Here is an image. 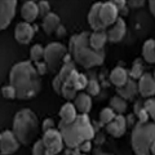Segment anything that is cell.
Returning <instances> with one entry per match:
<instances>
[{"label": "cell", "instance_id": "1", "mask_svg": "<svg viewBox=\"0 0 155 155\" xmlns=\"http://www.w3.org/2000/svg\"><path fill=\"white\" fill-rule=\"evenodd\" d=\"M9 85L14 88L16 97L19 100L32 98L41 88L40 76L30 61H22L14 65L9 72Z\"/></svg>", "mask_w": 155, "mask_h": 155}, {"label": "cell", "instance_id": "2", "mask_svg": "<svg viewBox=\"0 0 155 155\" xmlns=\"http://www.w3.org/2000/svg\"><path fill=\"white\" fill-rule=\"evenodd\" d=\"M60 133L66 146L79 147L83 142L94 137V128L88 115H78L74 122L69 124L60 123Z\"/></svg>", "mask_w": 155, "mask_h": 155}, {"label": "cell", "instance_id": "3", "mask_svg": "<svg viewBox=\"0 0 155 155\" xmlns=\"http://www.w3.org/2000/svg\"><path fill=\"white\" fill-rule=\"evenodd\" d=\"M88 39V32H81L79 35H75L70 41V56L74 57L76 64L81 65L85 69L101 65L105 58L102 51H94L89 47Z\"/></svg>", "mask_w": 155, "mask_h": 155}, {"label": "cell", "instance_id": "4", "mask_svg": "<svg viewBox=\"0 0 155 155\" xmlns=\"http://www.w3.org/2000/svg\"><path fill=\"white\" fill-rule=\"evenodd\" d=\"M38 116L28 109H23L14 115L13 119V134L19 143L28 145L34 141L38 134Z\"/></svg>", "mask_w": 155, "mask_h": 155}, {"label": "cell", "instance_id": "5", "mask_svg": "<svg viewBox=\"0 0 155 155\" xmlns=\"http://www.w3.org/2000/svg\"><path fill=\"white\" fill-rule=\"evenodd\" d=\"M155 125L151 122L137 123L132 130V149L136 155H154Z\"/></svg>", "mask_w": 155, "mask_h": 155}, {"label": "cell", "instance_id": "6", "mask_svg": "<svg viewBox=\"0 0 155 155\" xmlns=\"http://www.w3.org/2000/svg\"><path fill=\"white\" fill-rule=\"evenodd\" d=\"M67 54V48L61 43H51L44 48V64L47 65L48 70L54 72L61 69V64L64 61V57Z\"/></svg>", "mask_w": 155, "mask_h": 155}, {"label": "cell", "instance_id": "7", "mask_svg": "<svg viewBox=\"0 0 155 155\" xmlns=\"http://www.w3.org/2000/svg\"><path fill=\"white\" fill-rule=\"evenodd\" d=\"M41 142L52 155L58 154L64 149V140H62V136L58 129H51L44 132Z\"/></svg>", "mask_w": 155, "mask_h": 155}, {"label": "cell", "instance_id": "8", "mask_svg": "<svg viewBox=\"0 0 155 155\" xmlns=\"http://www.w3.org/2000/svg\"><path fill=\"white\" fill-rule=\"evenodd\" d=\"M16 0H0V31L7 28L16 14Z\"/></svg>", "mask_w": 155, "mask_h": 155}, {"label": "cell", "instance_id": "9", "mask_svg": "<svg viewBox=\"0 0 155 155\" xmlns=\"http://www.w3.org/2000/svg\"><path fill=\"white\" fill-rule=\"evenodd\" d=\"M119 18V11L116 9L115 4L113 2L101 3L100 7V19L105 27L113 26L115 21Z\"/></svg>", "mask_w": 155, "mask_h": 155}, {"label": "cell", "instance_id": "10", "mask_svg": "<svg viewBox=\"0 0 155 155\" xmlns=\"http://www.w3.org/2000/svg\"><path fill=\"white\" fill-rule=\"evenodd\" d=\"M19 147V142L12 130L0 133V151L3 155H11L16 153Z\"/></svg>", "mask_w": 155, "mask_h": 155}, {"label": "cell", "instance_id": "11", "mask_svg": "<svg viewBox=\"0 0 155 155\" xmlns=\"http://www.w3.org/2000/svg\"><path fill=\"white\" fill-rule=\"evenodd\" d=\"M34 35H35V27L27 22H19L14 30V38L21 44H28L32 40Z\"/></svg>", "mask_w": 155, "mask_h": 155}, {"label": "cell", "instance_id": "12", "mask_svg": "<svg viewBox=\"0 0 155 155\" xmlns=\"http://www.w3.org/2000/svg\"><path fill=\"white\" fill-rule=\"evenodd\" d=\"M137 92L142 97H153L155 93V80L154 76L149 72H143V75L138 79L137 83Z\"/></svg>", "mask_w": 155, "mask_h": 155}, {"label": "cell", "instance_id": "13", "mask_svg": "<svg viewBox=\"0 0 155 155\" xmlns=\"http://www.w3.org/2000/svg\"><path fill=\"white\" fill-rule=\"evenodd\" d=\"M127 129V119L123 115H115L113 122L106 124V130L114 137H122Z\"/></svg>", "mask_w": 155, "mask_h": 155}, {"label": "cell", "instance_id": "14", "mask_svg": "<svg viewBox=\"0 0 155 155\" xmlns=\"http://www.w3.org/2000/svg\"><path fill=\"white\" fill-rule=\"evenodd\" d=\"M125 32H127V25H125L124 19L118 18L109 32H106V35H107V40H110L111 43H118L124 38Z\"/></svg>", "mask_w": 155, "mask_h": 155}, {"label": "cell", "instance_id": "15", "mask_svg": "<svg viewBox=\"0 0 155 155\" xmlns=\"http://www.w3.org/2000/svg\"><path fill=\"white\" fill-rule=\"evenodd\" d=\"M76 111H79L80 115H88V113L92 109V98L91 96H88L87 93H80L76 94L74 104Z\"/></svg>", "mask_w": 155, "mask_h": 155}, {"label": "cell", "instance_id": "16", "mask_svg": "<svg viewBox=\"0 0 155 155\" xmlns=\"http://www.w3.org/2000/svg\"><path fill=\"white\" fill-rule=\"evenodd\" d=\"M100 7H101V3L93 4L88 13V22L94 31H105L106 28L100 19Z\"/></svg>", "mask_w": 155, "mask_h": 155}, {"label": "cell", "instance_id": "17", "mask_svg": "<svg viewBox=\"0 0 155 155\" xmlns=\"http://www.w3.org/2000/svg\"><path fill=\"white\" fill-rule=\"evenodd\" d=\"M21 16L25 19V22L31 23L39 17V12H38V4L35 2H25V4L22 5L21 9Z\"/></svg>", "mask_w": 155, "mask_h": 155}, {"label": "cell", "instance_id": "18", "mask_svg": "<svg viewBox=\"0 0 155 155\" xmlns=\"http://www.w3.org/2000/svg\"><path fill=\"white\" fill-rule=\"evenodd\" d=\"M107 41V35L105 31H94L89 34V39H88V44L92 49L94 51H102L104 45Z\"/></svg>", "mask_w": 155, "mask_h": 155}, {"label": "cell", "instance_id": "19", "mask_svg": "<svg viewBox=\"0 0 155 155\" xmlns=\"http://www.w3.org/2000/svg\"><path fill=\"white\" fill-rule=\"evenodd\" d=\"M116 91H118L119 97H122L123 100H125V101L130 100L136 96V93H137V83H136L134 80L129 79V80H127V83L124 85L119 87Z\"/></svg>", "mask_w": 155, "mask_h": 155}, {"label": "cell", "instance_id": "20", "mask_svg": "<svg viewBox=\"0 0 155 155\" xmlns=\"http://www.w3.org/2000/svg\"><path fill=\"white\" fill-rule=\"evenodd\" d=\"M60 116H61V122L65 124H69L71 122H74L75 118L78 116V111L75 109V106L71 102H66L60 110Z\"/></svg>", "mask_w": 155, "mask_h": 155}, {"label": "cell", "instance_id": "21", "mask_svg": "<svg viewBox=\"0 0 155 155\" xmlns=\"http://www.w3.org/2000/svg\"><path fill=\"white\" fill-rule=\"evenodd\" d=\"M43 30L45 34H52L54 32L58 27H60V17L56 13H49L43 18Z\"/></svg>", "mask_w": 155, "mask_h": 155}, {"label": "cell", "instance_id": "22", "mask_svg": "<svg viewBox=\"0 0 155 155\" xmlns=\"http://www.w3.org/2000/svg\"><path fill=\"white\" fill-rule=\"evenodd\" d=\"M110 80L115 87H122L127 83L128 80V72L123 67H115L110 74Z\"/></svg>", "mask_w": 155, "mask_h": 155}, {"label": "cell", "instance_id": "23", "mask_svg": "<svg viewBox=\"0 0 155 155\" xmlns=\"http://www.w3.org/2000/svg\"><path fill=\"white\" fill-rule=\"evenodd\" d=\"M142 57L149 64L155 62V41L154 39H147L142 47Z\"/></svg>", "mask_w": 155, "mask_h": 155}, {"label": "cell", "instance_id": "24", "mask_svg": "<svg viewBox=\"0 0 155 155\" xmlns=\"http://www.w3.org/2000/svg\"><path fill=\"white\" fill-rule=\"evenodd\" d=\"M110 109L114 111L115 115H122L127 110V101L119 96H115L110 101Z\"/></svg>", "mask_w": 155, "mask_h": 155}, {"label": "cell", "instance_id": "25", "mask_svg": "<svg viewBox=\"0 0 155 155\" xmlns=\"http://www.w3.org/2000/svg\"><path fill=\"white\" fill-rule=\"evenodd\" d=\"M74 70H75V64H74V62H67V64H65V65L60 69V72H58L57 78L60 79L61 83L64 84L65 80L67 79V76H69Z\"/></svg>", "mask_w": 155, "mask_h": 155}, {"label": "cell", "instance_id": "26", "mask_svg": "<svg viewBox=\"0 0 155 155\" xmlns=\"http://www.w3.org/2000/svg\"><path fill=\"white\" fill-rule=\"evenodd\" d=\"M43 56H44V47L40 45V44H35L31 51H30V57H31V61L38 64L43 60Z\"/></svg>", "mask_w": 155, "mask_h": 155}, {"label": "cell", "instance_id": "27", "mask_svg": "<svg viewBox=\"0 0 155 155\" xmlns=\"http://www.w3.org/2000/svg\"><path fill=\"white\" fill-rule=\"evenodd\" d=\"M114 118H115V113L110 107H105V109L101 110V113H100V122L102 123L104 125L109 124L110 122H113Z\"/></svg>", "mask_w": 155, "mask_h": 155}, {"label": "cell", "instance_id": "28", "mask_svg": "<svg viewBox=\"0 0 155 155\" xmlns=\"http://www.w3.org/2000/svg\"><path fill=\"white\" fill-rule=\"evenodd\" d=\"M134 113L136 115H137V118H138V123H147L149 122V114L145 111V109L142 107L140 104L136 105V107H134Z\"/></svg>", "mask_w": 155, "mask_h": 155}, {"label": "cell", "instance_id": "29", "mask_svg": "<svg viewBox=\"0 0 155 155\" xmlns=\"http://www.w3.org/2000/svg\"><path fill=\"white\" fill-rule=\"evenodd\" d=\"M129 75H130V78H132V80L140 79V78L143 75V66H142L141 62L137 61V62H136V64L132 66V70H130Z\"/></svg>", "mask_w": 155, "mask_h": 155}, {"label": "cell", "instance_id": "30", "mask_svg": "<svg viewBox=\"0 0 155 155\" xmlns=\"http://www.w3.org/2000/svg\"><path fill=\"white\" fill-rule=\"evenodd\" d=\"M87 91H88V96H97L100 93V91H101V88H100V83L97 80H94V79H92V80H88V84H87V88H85Z\"/></svg>", "mask_w": 155, "mask_h": 155}, {"label": "cell", "instance_id": "31", "mask_svg": "<svg viewBox=\"0 0 155 155\" xmlns=\"http://www.w3.org/2000/svg\"><path fill=\"white\" fill-rule=\"evenodd\" d=\"M32 155H52V154L45 149V146L41 142V140H39V141H36L35 143H34Z\"/></svg>", "mask_w": 155, "mask_h": 155}, {"label": "cell", "instance_id": "32", "mask_svg": "<svg viewBox=\"0 0 155 155\" xmlns=\"http://www.w3.org/2000/svg\"><path fill=\"white\" fill-rule=\"evenodd\" d=\"M87 84H88V78H87L84 74H79L78 75V79L74 84V89L78 91H83L87 88Z\"/></svg>", "mask_w": 155, "mask_h": 155}, {"label": "cell", "instance_id": "33", "mask_svg": "<svg viewBox=\"0 0 155 155\" xmlns=\"http://www.w3.org/2000/svg\"><path fill=\"white\" fill-rule=\"evenodd\" d=\"M142 107H143L145 111H146V113L149 114L150 118H151V119L155 118V101H154L153 98H147V100L143 102Z\"/></svg>", "mask_w": 155, "mask_h": 155}, {"label": "cell", "instance_id": "34", "mask_svg": "<svg viewBox=\"0 0 155 155\" xmlns=\"http://www.w3.org/2000/svg\"><path fill=\"white\" fill-rule=\"evenodd\" d=\"M38 4V12H39V16H41L44 18L47 14L51 13V7H49V3L45 2V0H41V2L36 3Z\"/></svg>", "mask_w": 155, "mask_h": 155}, {"label": "cell", "instance_id": "35", "mask_svg": "<svg viewBox=\"0 0 155 155\" xmlns=\"http://www.w3.org/2000/svg\"><path fill=\"white\" fill-rule=\"evenodd\" d=\"M61 94L64 96L66 100H75V97H76V91L72 88V87L62 85V88H61Z\"/></svg>", "mask_w": 155, "mask_h": 155}, {"label": "cell", "instance_id": "36", "mask_svg": "<svg viewBox=\"0 0 155 155\" xmlns=\"http://www.w3.org/2000/svg\"><path fill=\"white\" fill-rule=\"evenodd\" d=\"M2 94L8 100L16 98V91H14V88L12 85H4L2 88Z\"/></svg>", "mask_w": 155, "mask_h": 155}, {"label": "cell", "instance_id": "37", "mask_svg": "<svg viewBox=\"0 0 155 155\" xmlns=\"http://www.w3.org/2000/svg\"><path fill=\"white\" fill-rule=\"evenodd\" d=\"M78 75H79V72H78L76 70H74V71H72L69 76H67V79L65 80L64 85L72 87V88H74V84H75V81H76V79H78Z\"/></svg>", "mask_w": 155, "mask_h": 155}, {"label": "cell", "instance_id": "38", "mask_svg": "<svg viewBox=\"0 0 155 155\" xmlns=\"http://www.w3.org/2000/svg\"><path fill=\"white\" fill-rule=\"evenodd\" d=\"M35 70H36V72L39 74V76H40V75L47 74L48 67H47V65L44 64V62H38V64H36V67H35Z\"/></svg>", "mask_w": 155, "mask_h": 155}, {"label": "cell", "instance_id": "39", "mask_svg": "<svg viewBox=\"0 0 155 155\" xmlns=\"http://www.w3.org/2000/svg\"><path fill=\"white\" fill-rule=\"evenodd\" d=\"M51 129H54V122H53V119H45L44 123H43V130L47 132V130Z\"/></svg>", "mask_w": 155, "mask_h": 155}, {"label": "cell", "instance_id": "40", "mask_svg": "<svg viewBox=\"0 0 155 155\" xmlns=\"http://www.w3.org/2000/svg\"><path fill=\"white\" fill-rule=\"evenodd\" d=\"M91 149H92L91 141H85V142H83V143H81L80 146H79V150H80V151H83V153H89Z\"/></svg>", "mask_w": 155, "mask_h": 155}, {"label": "cell", "instance_id": "41", "mask_svg": "<svg viewBox=\"0 0 155 155\" xmlns=\"http://www.w3.org/2000/svg\"><path fill=\"white\" fill-rule=\"evenodd\" d=\"M62 85H64V84L61 83L58 78H56V79L53 80V88H54V91L57 92V93H60V94H61V88H62Z\"/></svg>", "mask_w": 155, "mask_h": 155}, {"label": "cell", "instance_id": "42", "mask_svg": "<svg viewBox=\"0 0 155 155\" xmlns=\"http://www.w3.org/2000/svg\"><path fill=\"white\" fill-rule=\"evenodd\" d=\"M115 4V7L118 11H122V9L125 7V4H127V2H124V0H120V2H113Z\"/></svg>", "mask_w": 155, "mask_h": 155}, {"label": "cell", "instance_id": "43", "mask_svg": "<svg viewBox=\"0 0 155 155\" xmlns=\"http://www.w3.org/2000/svg\"><path fill=\"white\" fill-rule=\"evenodd\" d=\"M130 7H133V8H138V7H142L143 5V2H129L128 3Z\"/></svg>", "mask_w": 155, "mask_h": 155}, {"label": "cell", "instance_id": "44", "mask_svg": "<svg viewBox=\"0 0 155 155\" xmlns=\"http://www.w3.org/2000/svg\"><path fill=\"white\" fill-rule=\"evenodd\" d=\"M149 8H150V12H151V14L154 16V14H155V2H154V0H150V2H149Z\"/></svg>", "mask_w": 155, "mask_h": 155}, {"label": "cell", "instance_id": "45", "mask_svg": "<svg viewBox=\"0 0 155 155\" xmlns=\"http://www.w3.org/2000/svg\"><path fill=\"white\" fill-rule=\"evenodd\" d=\"M56 32H57V35L62 36V35H64V34H65V28H64V27H62V26L60 25V27H58L57 30H56Z\"/></svg>", "mask_w": 155, "mask_h": 155}, {"label": "cell", "instance_id": "46", "mask_svg": "<svg viewBox=\"0 0 155 155\" xmlns=\"http://www.w3.org/2000/svg\"><path fill=\"white\" fill-rule=\"evenodd\" d=\"M100 155H111V154H100Z\"/></svg>", "mask_w": 155, "mask_h": 155}, {"label": "cell", "instance_id": "47", "mask_svg": "<svg viewBox=\"0 0 155 155\" xmlns=\"http://www.w3.org/2000/svg\"><path fill=\"white\" fill-rule=\"evenodd\" d=\"M83 155H85V154H83Z\"/></svg>", "mask_w": 155, "mask_h": 155}]
</instances>
